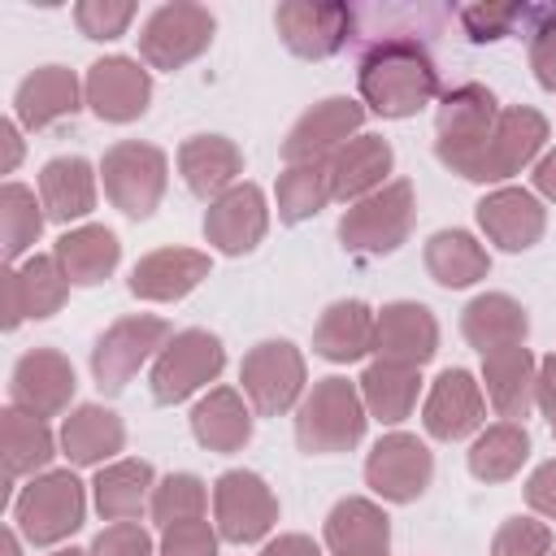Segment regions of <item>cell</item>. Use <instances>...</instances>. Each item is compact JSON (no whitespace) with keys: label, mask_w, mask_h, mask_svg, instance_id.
Masks as SVG:
<instances>
[{"label":"cell","mask_w":556,"mask_h":556,"mask_svg":"<svg viewBox=\"0 0 556 556\" xmlns=\"http://www.w3.org/2000/svg\"><path fill=\"white\" fill-rule=\"evenodd\" d=\"M530 70L543 91H556V4H534L530 22Z\"/></svg>","instance_id":"obj_46"},{"label":"cell","mask_w":556,"mask_h":556,"mask_svg":"<svg viewBox=\"0 0 556 556\" xmlns=\"http://www.w3.org/2000/svg\"><path fill=\"white\" fill-rule=\"evenodd\" d=\"M530 22H534V4H526V0H482V4L460 9V26L473 43L508 39L517 30H530Z\"/></svg>","instance_id":"obj_42"},{"label":"cell","mask_w":556,"mask_h":556,"mask_svg":"<svg viewBox=\"0 0 556 556\" xmlns=\"http://www.w3.org/2000/svg\"><path fill=\"white\" fill-rule=\"evenodd\" d=\"M87 104V91L70 65H39L13 91V117L22 130H48L74 117Z\"/></svg>","instance_id":"obj_22"},{"label":"cell","mask_w":556,"mask_h":556,"mask_svg":"<svg viewBox=\"0 0 556 556\" xmlns=\"http://www.w3.org/2000/svg\"><path fill=\"white\" fill-rule=\"evenodd\" d=\"M122 447H126V426L104 404H78L61 421V456L70 460V469H100L117 460Z\"/></svg>","instance_id":"obj_32"},{"label":"cell","mask_w":556,"mask_h":556,"mask_svg":"<svg viewBox=\"0 0 556 556\" xmlns=\"http://www.w3.org/2000/svg\"><path fill=\"white\" fill-rule=\"evenodd\" d=\"M208 278V252L200 248H156L135 261L130 269V295L148 304H174L191 295Z\"/></svg>","instance_id":"obj_23"},{"label":"cell","mask_w":556,"mask_h":556,"mask_svg":"<svg viewBox=\"0 0 556 556\" xmlns=\"http://www.w3.org/2000/svg\"><path fill=\"white\" fill-rule=\"evenodd\" d=\"M0 556H22V534H17V526H4V530H0Z\"/></svg>","instance_id":"obj_54"},{"label":"cell","mask_w":556,"mask_h":556,"mask_svg":"<svg viewBox=\"0 0 556 556\" xmlns=\"http://www.w3.org/2000/svg\"><path fill=\"white\" fill-rule=\"evenodd\" d=\"M48 556H91V552H83V547H56V552H48Z\"/></svg>","instance_id":"obj_55"},{"label":"cell","mask_w":556,"mask_h":556,"mask_svg":"<svg viewBox=\"0 0 556 556\" xmlns=\"http://www.w3.org/2000/svg\"><path fill=\"white\" fill-rule=\"evenodd\" d=\"M43 222H48L43 200L26 182L9 178L0 187V256H4V265H22L26 256H35Z\"/></svg>","instance_id":"obj_40"},{"label":"cell","mask_w":556,"mask_h":556,"mask_svg":"<svg viewBox=\"0 0 556 556\" xmlns=\"http://www.w3.org/2000/svg\"><path fill=\"white\" fill-rule=\"evenodd\" d=\"M374 321L378 308H369L365 300H334L313 326V352L330 365H352L374 352Z\"/></svg>","instance_id":"obj_34"},{"label":"cell","mask_w":556,"mask_h":556,"mask_svg":"<svg viewBox=\"0 0 556 556\" xmlns=\"http://www.w3.org/2000/svg\"><path fill=\"white\" fill-rule=\"evenodd\" d=\"M534 408L547 417V426H556V352H547L539 361V378H534Z\"/></svg>","instance_id":"obj_50"},{"label":"cell","mask_w":556,"mask_h":556,"mask_svg":"<svg viewBox=\"0 0 556 556\" xmlns=\"http://www.w3.org/2000/svg\"><path fill=\"white\" fill-rule=\"evenodd\" d=\"M356 387H361V400H365L369 421L400 426V421L413 417V408H417L421 369H417V365H404V361L374 356V361L365 365V374L356 378Z\"/></svg>","instance_id":"obj_36"},{"label":"cell","mask_w":556,"mask_h":556,"mask_svg":"<svg viewBox=\"0 0 556 556\" xmlns=\"http://www.w3.org/2000/svg\"><path fill=\"white\" fill-rule=\"evenodd\" d=\"M56 452H61V434H52L48 417H35L17 404L0 413V473L9 486L43 473Z\"/></svg>","instance_id":"obj_28"},{"label":"cell","mask_w":556,"mask_h":556,"mask_svg":"<svg viewBox=\"0 0 556 556\" xmlns=\"http://www.w3.org/2000/svg\"><path fill=\"white\" fill-rule=\"evenodd\" d=\"M365 426H369V413H365L361 387L339 374L317 378L295 404V443L308 456L352 452L365 439Z\"/></svg>","instance_id":"obj_2"},{"label":"cell","mask_w":556,"mask_h":556,"mask_svg":"<svg viewBox=\"0 0 556 556\" xmlns=\"http://www.w3.org/2000/svg\"><path fill=\"white\" fill-rule=\"evenodd\" d=\"M552 439H556V426H552Z\"/></svg>","instance_id":"obj_56"},{"label":"cell","mask_w":556,"mask_h":556,"mask_svg":"<svg viewBox=\"0 0 556 556\" xmlns=\"http://www.w3.org/2000/svg\"><path fill=\"white\" fill-rule=\"evenodd\" d=\"M547 135H552V126H547V117L539 109H530V104L500 109L495 130L486 135V143H482L478 161L469 165L465 182H482L486 187V182H504V178L521 174L526 165H534L547 152Z\"/></svg>","instance_id":"obj_11"},{"label":"cell","mask_w":556,"mask_h":556,"mask_svg":"<svg viewBox=\"0 0 556 556\" xmlns=\"http://www.w3.org/2000/svg\"><path fill=\"white\" fill-rule=\"evenodd\" d=\"M178 174L195 200L213 204L235 182H243V152L226 135H191L178 143Z\"/></svg>","instance_id":"obj_27"},{"label":"cell","mask_w":556,"mask_h":556,"mask_svg":"<svg viewBox=\"0 0 556 556\" xmlns=\"http://www.w3.org/2000/svg\"><path fill=\"white\" fill-rule=\"evenodd\" d=\"M421 426L439 443H460V439L478 434L486 426V391H482L478 374H469L460 365L443 369L421 400Z\"/></svg>","instance_id":"obj_17"},{"label":"cell","mask_w":556,"mask_h":556,"mask_svg":"<svg viewBox=\"0 0 556 556\" xmlns=\"http://www.w3.org/2000/svg\"><path fill=\"white\" fill-rule=\"evenodd\" d=\"M534 378H539V356L521 343V348H504L482 356V391L486 404L500 413V421H526L534 408Z\"/></svg>","instance_id":"obj_31"},{"label":"cell","mask_w":556,"mask_h":556,"mask_svg":"<svg viewBox=\"0 0 556 556\" xmlns=\"http://www.w3.org/2000/svg\"><path fill=\"white\" fill-rule=\"evenodd\" d=\"M417 217V191L408 178H391L382 191L356 200L339 217V243L352 256H391L408 235Z\"/></svg>","instance_id":"obj_4"},{"label":"cell","mask_w":556,"mask_h":556,"mask_svg":"<svg viewBox=\"0 0 556 556\" xmlns=\"http://www.w3.org/2000/svg\"><path fill=\"white\" fill-rule=\"evenodd\" d=\"M226 369V348L213 330L204 326H187L178 330L161 356L152 361L148 369V387H152V400L156 404H182L191 400L195 391H204L208 382H217V374Z\"/></svg>","instance_id":"obj_10"},{"label":"cell","mask_w":556,"mask_h":556,"mask_svg":"<svg viewBox=\"0 0 556 556\" xmlns=\"http://www.w3.org/2000/svg\"><path fill=\"white\" fill-rule=\"evenodd\" d=\"M204 508H208V486L195 473H165V478H156L148 513H152V521L161 530L174 526V521H195V517H204Z\"/></svg>","instance_id":"obj_43"},{"label":"cell","mask_w":556,"mask_h":556,"mask_svg":"<svg viewBox=\"0 0 556 556\" xmlns=\"http://www.w3.org/2000/svg\"><path fill=\"white\" fill-rule=\"evenodd\" d=\"M191 434L204 452H217V456H230V452H243L252 443V404L239 387H208L195 408H191Z\"/></svg>","instance_id":"obj_26"},{"label":"cell","mask_w":556,"mask_h":556,"mask_svg":"<svg viewBox=\"0 0 556 556\" xmlns=\"http://www.w3.org/2000/svg\"><path fill=\"white\" fill-rule=\"evenodd\" d=\"M87 552H91V556H156V552H152V534H148L139 521H109V526L91 539Z\"/></svg>","instance_id":"obj_48"},{"label":"cell","mask_w":556,"mask_h":556,"mask_svg":"<svg viewBox=\"0 0 556 556\" xmlns=\"http://www.w3.org/2000/svg\"><path fill=\"white\" fill-rule=\"evenodd\" d=\"M65 300H70V278L52 252H35L22 265H4L0 274V326L4 330H17L26 317L43 321L61 313Z\"/></svg>","instance_id":"obj_15"},{"label":"cell","mask_w":556,"mask_h":556,"mask_svg":"<svg viewBox=\"0 0 556 556\" xmlns=\"http://www.w3.org/2000/svg\"><path fill=\"white\" fill-rule=\"evenodd\" d=\"M22 126H17V117H4L0 122V174H13L17 165H22Z\"/></svg>","instance_id":"obj_51"},{"label":"cell","mask_w":556,"mask_h":556,"mask_svg":"<svg viewBox=\"0 0 556 556\" xmlns=\"http://www.w3.org/2000/svg\"><path fill=\"white\" fill-rule=\"evenodd\" d=\"M104 195L117 213L143 222L156 213L165 187H169V156L156 143L143 139H117L100 161Z\"/></svg>","instance_id":"obj_7"},{"label":"cell","mask_w":556,"mask_h":556,"mask_svg":"<svg viewBox=\"0 0 556 556\" xmlns=\"http://www.w3.org/2000/svg\"><path fill=\"white\" fill-rule=\"evenodd\" d=\"M326 556H391V517L365 495H348L326 513Z\"/></svg>","instance_id":"obj_25"},{"label":"cell","mask_w":556,"mask_h":556,"mask_svg":"<svg viewBox=\"0 0 556 556\" xmlns=\"http://www.w3.org/2000/svg\"><path fill=\"white\" fill-rule=\"evenodd\" d=\"M434 478V452L408 430L382 434L365 456V486L387 504H413Z\"/></svg>","instance_id":"obj_14"},{"label":"cell","mask_w":556,"mask_h":556,"mask_svg":"<svg viewBox=\"0 0 556 556\" xmlns=\"http://www.w3.org/2000/svg\"><path fill=\"white\" fill-rule=\"evenodd\" d=\"M239 382L256 417H282L295 413V404L308 391V365L304 352L291 339H261L239 361Z\"/></svg>","instance_id":"obj_8"},{"label":"cell","mask_w":556,"mask_h":556,"mask_svg":"<svg viewBox=\"0 0 556 556\" xmlns=\"http://www.w3.org/2000/svg\"><path fill=\"white\" fill-rule=\"evenodd\" d=\"M356 91L365 113L400 122L434 104L439 91V65L430 48L413 35H382L374 39L356 61Z\"/></svg>","instance_id":"obj_1"},{"label":"cell","mask_w":556,"mask_h":556,"mask_svg":"<svg viewBox=\"0 0 556 556\" xmlns=\"http://www.w3.org/2000/svg\"><path fill=\"white\" fill-rule=\"evenodd\" d=\"M365 104L352 96H326L313 109L295 117V126L282 139V165H308V161H330L348 139L361 135Z\"/></svg>","instance_id":"obj_16"},{"label":"cell","mask_w":556,"mask_h":556,"mask_svg":"<svg viewBox=\"0 0 556 556\" xmlns=\"http://www.w3.org/2000/svg\"><path fill=\"white\" fill-rule=\"evenodd\" d=\"M83 91H87V109L100 122L126 126V122H139L148 113V104H152V74L135 56H100V61L87 65Z\"/></svg>","instance_id":"obj_18"},{"label":"cell","mask_w":556,"mask_h":556,"mask_svg":"<svg viewBox=\"0 0 556 556\" xmlns=\"http://www.w3.org/2000/svg\"><path fill=\"white\" fill-rule=\"evenodd\" d=\"M87 521V486L74 469H43L26 478L13 500V526L30 547H56Z\"/></svg>","instance_id":"obj_3"},{"label":"cell","mask_w":556,"mask_h":556,"mask_svg":"<svg viewBox=\"0 0 556 556\" xmlns=\"http://www.w3.org/2000/svg\"><path fill=\"white\" fill-rule=\"evenodd\" d=\"M217 526L208 517H195V521H174L161 530V543H156V556H217Z\"/></svg>","instance_id":"obj_47"},{"label":"cell","mask_w":556,"mask_h":556,"mask_svg":"<svg viewBox=\"0 0 556 556\" xmlns=\"http://www.w3.org/2000/svg\"><path fill=\"white\" fill-rule=\"evenodd\" d=\"M130 22H135L130 0H78L74 4V26L87 39H122Z\"/></svg>","instance_id":"obj_45"},{"label":"cell","mask_w":556,"mask_h":556,"mask_svg":"<svg viewBox=\"0 0 556 556\" xmlns=\"http://www.w3.org/2000/svg\"><path fill=\"white\" fill-rule=\"evenodd\" d=\"M530 182H534V195H539V200H552V204H556V148H547V152L530 165Z\"/></svg>","instance_id":"obj_53"},{"label":"cell","mask_w":556,"mask_h":556,"mask_svg":"<svg viewBox=\"0 0 556 556\" xmlns=\"http://www.w3.org/2000/svg\"><path fill=\"white\" fill-rule=\"evenodd\" d=\"M421 261H426V274L447 287V291H460V287H473L486 278L491 269V252L486 243H478V235L469 230H434L421 248Z\"/></svg>","instance_id":"obj_38"},{"label":"cell","mask_w":556,"mask_h":556,"mask_svg":"<svg viewBox=\"0 0 556 556\" xmlns=\"http://www.w3.org/2000/svg\"><path fill=\"white\" fill-rule=\"evenodd\" d=\"M213 35H217V17L208 13V4L169 0V4H156L148 13V22L139 26V56H143V65L174 74V70L191 65L195 56H204Z\"/></svg>","instance_id":"obj_9"},{"label":"cell","mask_w":556,"mask_h":556,"mask_svg":"<svg viewBox=\"0 0 556 556\" xmlns=\"http://www.w3.org/2000/svg\"><path fill=\"white\" fill-rule=\"evenodd\" d=\"M261 556H326V547L313 543L308 534H278L261 547Z\"/></svg>","instance_id":"obj_52"},{"label":"cell","mask_w":556,"mask_h":556,"mask_svg":"<svg viewBox=\"0 0 556 556\" xmlns=\"http://www.w3.org/2000/svg\"><path fill=\"white\" fill-rule=\"evenodd\" d=\"M465 460H469V473L478 482H486V486L517 478L521 465L530 460V430H526V421H491V426H482L473 434Z\"/></svg>","instance_id":"obj_39"},{"label":"cell","mask_w":556,"mask_h":556,"mask_svg":"<svg viewBox=\"0 0 556 556\" xmlns=\"http://www.w3.org/2000/svg\"><path fill=\"white\" fill-rule=\"evenodd\" d=\"M500 117V100L491 87L482 83H460L452 91L439 96V113H434V156L452 169V174H469V165L478 161L486 135L495 130Z\"/></svg>","instance_id":"obj_5"},{"label":"cell","mask_w":556,"mask_h":556,"mask_svg":"<svg viewBox=\"0 0 556 556\" xmlns=\"http://www.w3.org/2000/svg\"><path fill=\"white\" fill-rule=\"evenodd\" d=\"M274 26L300 61H326L356 39V13L343 0H282L274 9Z\"/></svg>","instance_id":"obj_12"},{"label":"cell","mask_w":556,"mask_h":556,"mask_svg":"<svg viewBox=\"0 0 556 556\" xmlns=\"http://www.w3.org/2000/svg\"><path fill=\"white\" fill-rule=\"evenodd\" d=\"M213 526L226 543H261L278 526V495L252 469H226L213 482Z\"/></svg>","instance_id":"obj_13"},{"label":"cell","mask_w":556,"mask_h":556,"mask_svg":"<svg viewBox=\"0 0 556 556\" xmlns=\"http://www.w3.org/2000/svg\"><path fill=\"white\" fill-rule=\"evenodd\" d=\"M439 352V321L426 304L417 300H391L378 308L374 321V356L404 361V365H426Z\"/></svg>","instance_id":"obj_24"},{"label":"cell","mask_w":556,"mask_h":556,"mask_svg":"<svg viewBox=\"0 0 556 556\" xmlns=\"http://www.w3.org/2000/svg\"><path fill=\"white\" fill-rule=\"evenodd\" d=\"M96 178L100 174L87 156H52L39 169V182H35L48 222H56V226L83 222L96 208Z\"/></svg>","instance_id":"obj_35"},{"label":"cell","mask_w":556,"mask_h":556,"mask_svg":"<svg viewBox=\"0 0 556 556\" xmlns=\"http://www.w3.org/2000/svg\"><path fill=\"white\" fill-rule=\"evenodd\" d=\"M526 504H530L534 517L556 521V456L534 465V473L526 478Z\"/></svg>","instance_id":"obj_49"},{"label":"cell","mask_w":556,"mask_h":556,"mask_svg":"<svg viewBox=\"0 0 556 556\" xmlns=\"http://www.w3.org/2000/svg\"><path fill=\"white\" fill-rule=\"evenodd\" d=\"M391 165H395L391 143H387L382 135L361 130L356 139H348V143L326 161V169H330V195L343 200V204H356V200H365V195H374V191H382V187L391 182V178H387Z\"/></svg>","instance_id":"obj_29"},{"label":"cell","mask_w":556,"mask_h":556,"mask_svg":"<svg viewBox=\"0 0 556 556\" xmlns=\"http://www.w3.org/2000/svg\"><path fill=\"white\" fill-rule=\"evenodd\" d=\"M460 334L478 356L521 348L530 339V313L521 300H513L504 291H482L460 308Z\"/></svg>","instance_id":"obj_30"},{"label":"cell","mask_w":556,"mask_h":556,"mask_svg":"<svg viewBox=\"0 0 556 556\" xmlns=\"http://www.w3.org/2000/svg\"><path fill=\"white\" fill-rule=\"evenodd\" d=\"M74 365L65 352L56 348H30L17 356L13 374H9V404L35 413V417H56L70 408L74 400Z\"/></svg>","instance_id":"obj_19"},{"label":"cell","mask_w":556,"mask_h":556,"mask_svg":"<svg viewBox=\"0 0 556 556\" xmlns=\"http://www.w3.org/2000/svg\"><path fill=\"white\" fill-rule=\"evenodd\" d=\"M52 256L65 269L70 287H100L104 278H113V269L122 261V243H117V235L109 226L87 222V226L65 230L52 243Z\"/></svg>","instance_id":"obj_37"},{"label":"cell","mask_w":556,"mask_h":556,"mask_svg":"<svg viewBox=\"0 0 556 556\" xmlns=\"http://www.w3.org/2000/svg\"><path fill=\"white\" fill-rule=\"evenodd\" d=\"M478 230L500 252H526L547 230V208L530 187H495L473 204Z\"/></svg>","instance_id":"obj_20"},{"label":"cell","mask_w":556,"mask_h":556,"mask_svg":"<svg viewBox=\"0 0 556 556\" xmlns=\"http://www.w3.org/2000/svg\"><path fill=\"white\" fill-rule=\"evenodd\" d=\"M156 469L143 456H117L96 469L91 478V504L104 521H135L152 504Z\"/></svg>","instance_id":"obj_33"},{"label":"cell","mask_w":556,"mask_h":556,"mask_svg":"<svg viewBox=\"0 0 556 556\" xmlns=\"http://www.w3.org/2000/svg\"><path fill=\"white\" fill-rule=\"evenodd\" d=\"M269 230V204L256 182H235L204 208V239L222 256H248Z\"/></svg>","instance_id":"obj_21"},{"label":"cell","mask_w":556,"mask_h":556,"mask_svg":"<svg viewBox=\"0 0 556 556\" xmlns=\"http://www.w3.org/2000/svg\"><path fill=\"white\" fill-rule=\"evenodd\" d=\"M174 339L169 321L156 313H126L117 321H109L100 330V339L91 343V378L104 395L126 391V382L161 356V348Z\"/></svg>","instance_id":"obj_6"},{"label":"cell","mask_w":556,"mask_h":556,"mask_svg":"<svg viewBox=\"0 0 556 556\" xmlns=\"http://www.w3.org/2000/svg\"><path fill=\"white\" fill-rule=\"evenodd\" d=\"M278 222L300 226L308 217H317L334 195H330V169L326 161H308V165H282L278 174Z\"/></svg>","instance_id":"obj_41"},{"label":"cell","mask_w":556,"mask_h":556,"mask_svg":"<svg viewBox=\"0 0 556 556\" xmlns=\"http://www.w3.org/2000/svg\"><path fill=\"white\" fill-rule=\"evenodd\" d=\"M552 556H556V552H552Z\"/></svg>","instance_id":"obj_57"},{"label":"cell","mask_w":556,"mask_h":556,"mask_svg":"<svg viewBox=\"0 0 556 556\" xmlns=\"http://www.w3.org/2000/svg\"><path fill=\"white\" fill-rule=\"evenodd\" d=\"M491 556H552V526L539 517H508L491 539Z\"/></svg>","instance_id":"obj_44"}]
</instances>
